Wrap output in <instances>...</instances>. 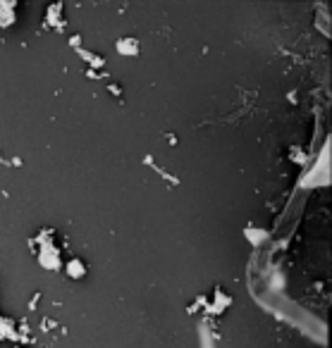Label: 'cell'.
Here are the masks:
<instances>
[{"instance_id":"6da1fadb","label":"cell","mask_w":332,"mask_h":348,"mask_svg":"<svg viewBox=\"0 0 332 348\" xmlns=\"http://www.w3.org/2000/svg\"><path fill=\"white\" fill-rule=\"evenodd\" d=\"M38 262H41L46 270H51V272L60 270V267H62V253H60V248H55L53 243H48V246H41Z\"/></svg>"},{"instance_id":"7a4b0ae2","label":"cell","mask_w":332,"mask_h":348,"mask_svg":"<svg viewBox=\"0 0 332 348\" xmlns=\"http://www.w3.org/2000/svg\"><path fill=\"white\" fill-rule=\"evenodd\" d=\"M65 275L70 277V279H74V281L84 279V277H86V262L79 260V257H72V260L67 262V267H65Z\"/></svg>"},{"instance_id":"3957f363","label":"cell","mask_w":332,"mask_h":348,"mask_svg":"<svg viewBox=\"0 0 332 348\" xmlns=\"http://www.w3.org/2000/svg\"><path fill=\"white\" fill-rule=\"evenodd\" d=\"M115 48H117V53H120V55L131 57V55H136V53H139V41H136V38H131V36H125V38H120V41L115 43Z\"/></svg>"},{"instance_id":"277c9868","label":"cell","mask_w":332,"mask_h":348,"mask_svg":"<svg viewBox=\"0 0 332 348\" xmlns=\"http://www.w3.org/2000/svg\"><path fill=\"white\" fill-rule=\"evenodd\" d=\"M15 7H17V2H10V0L0 2V26H12L15 24Z\"/></svg>"},{"instance_id":"5b68a950","label":"cell","mask_w":332,"mask_h":348,"mask_svg":"<svg viewBox=\"0 0 332 348\" xmlns=\"http://www.w3.org/2000/svg\"><path fill=\"white\" fill-rule=\"evenodd\" d=\"M0 336H7L10 341H17V325L10 317H0Z\"/></svg>"},{"instance_id":"8992f818","label":"cell","mask_w":332,"mask_h":348,"mask_svg":"<svg viewBox=\"0 0 332 348\" xmlns=\"http://www.w3.org/2000/svg\"><path fill=\"white\" fill-rule=\"evenodd\" d=\"M246 236L251 238V241H256V243H258V241H263L268 234H265V232H246Z\"/></svg>"},{"instance_id":"52a82bcc","label":"cell","mask_w":332,"mask_h":348,"mask_svg":"<svg viewBox=\"0 0 332 348\" xmlns=\"http://www.w3.org/2000/svg\"><path fill=\"white\" fill-rule=\"evenodd\" d=\"M108 91H110L115 98H120V95H122V86H117V84H110V86H108Z\"/></svg>"},{"instance_id":"ba28073f","label":"cell","mask_w":332,"mask_h":348,"mask_svg":"<svg viewBox=\"0 0 332 348\" xmlns=\"http://www.w3.org/2000/svg\"><path fill=\"white\" fill-rule=\"evenodd\" d=\"M15 348H22V346H15Z\"/></svg>"}]
</instances>
